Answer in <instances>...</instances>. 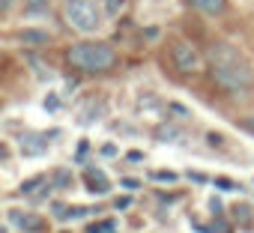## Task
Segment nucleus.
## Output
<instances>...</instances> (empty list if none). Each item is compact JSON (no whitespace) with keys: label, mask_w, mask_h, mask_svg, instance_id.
<instances>
[{"label":"nucleus","mask_w":254,"mask_h":233,"mask_svg":"<svg viewBox=\"0 0 254 233\" xmlns=\"http://www.w3.org/2000/svg\"><path fill=\"white\" fill-rule=\"evenodd\" d=\"M54 182H57V185H69V174H66V171H57V174H54Z\"/></svg>","instance_id":"14"},{"label":"nucleus","mask_w":254,"mask_h":233,"mask_svg":"<svg viewBox=\"0 0 254 233\" xmlns=\"http://www.w3.org/2000/svg\"><path fill=\"white\" fill-rule=\"evenodd\" d=\"M42 182H45L42 176H33V179H27V182L21 185V191H24V194H33V191H36V185H42Z\"/></svg>","instance_id":"10"},{"label":"nucleus","mask_w":254,"mask_h":233,"mask_svg":"<svg viewBox=\"0 0 254 233\" xmlns=\"http://www.w3.org/2000/svg\"><path fill=\"white\" fill-rule=\"evenodd\" d=\"M102 230H114V221H105L99 227H90V233H102Z\"/></svg>","instance_id":"15"},{"label":"nucleus","mask_w":254,"mask_h":233,"mask_svg":"<svg viewBox=\"0 0 254 233\" xmlns=\"http://www.w3.org/2000/svg\"><path fill=\"white\" fill-rule=\"evenodd\" d=\"M12 3H15V0H0V6H3V9H9Z\"/></svg>","instance_id":"18"},{"label":"nucleus","mask_w":254,"mask_h":233,"mask_svg":"<svg viewBox=\"0 0 254 233\" xmlns=\"http://www.w3.org/2000/svg\"><path fill=\"white\" fill-rule=\"evenodd\" d=\"M24 3H27V9H42V6H48V0H24Z\"/></svg>","instance_id":"13"},{"label":"nucleus","mask_w":254,"mask_h":233,"mask_svg":"<svg viewBox=\"0 0 254 233\" xmlns=\"http://www.w3.org/2000/svg\"><path fill=\"white\" fill-rule=\"evenodd\" d=\"M171 60H174V66L180 69V72H197L200 69V54L194 51V45H189V42H174V48H171Z\"/></svg>","instance_id":"4"},{"label":"nucleus","mask_w":254,"mask_h":233,"mask_svg":"<svg viewBox=\"0 0 254 233\" xmlns=\"http://www.w3.org/2000/svg\"><path fill=\"white\" fill-rule=\"evenodd\" d=\"M15 221H18L21 227H27V230H33V227H39V218H30V215H24V218H18V215H15Z\"/></svg>","instance_id":"11"},{"label":"nucleus","mask_w":254,"mask_h":233,"mask_svg":"<svg viewBox=\"0 0 254 233\" xmlns=\"http://www.w3.org/2000/svg\"><path fill=\"white\" fill-rule=\"evenodd\" d=\"M242 126H245L248 132H254V116H248V120H242Z\"/></svg>","instance_id":"17"},{"label":"nucleus","mask_w":254,"mask_h":233,"mask_svg":"<svg viewBox=\"0 0 254 233\" xmlns=\"http://www.w3.org/2000/svg\"><path fill=\"white\" fill-rule=\"evenodd\" d=\"M209 66H212V78L224 90L239 93V90L251 87V81H254V72H251L248 60L227 42H215L209 48Z\"/></svg>","instance_id":"1"},{"label":"nucleus","mask_w":254,"mask_h":233,"mask_svg":"<svg viewBox=\"0 0 254 233\" xmlns=\"http://www.w3.org/2000/svg\"><path fill=\"white\" fill-rule=\"evenodd\" d=\"M84 179H87V188H90L93 194H105V191H108V179L102 176V171H93V168H87Z\"/></svg>","instance_id":"5"},{"label":"nucleus","mask_w":254,"mask_h":233,"mask_svg":"<svg viewBox=\"0 0 254 233\" xmlns=\"http://www.w3.org/2000/svg\"><path fill=\"white\" fill-rule=\"evenodd\" d=\"M69 63L84 72H102L114 66V48L105 42H78L69 48Z\"/></svg>","instance_id":"2"},{"label":"nucleus","mask_w":254,"mask_h":233,"mask_svg":"<svg viewBox=\"0 0 254 233\" xmlns=\"http://www.w3.org/2000/svg\"><path fill=\"white\" fill-rule=\"evenodd\" d=\"M21 153L39 156V153H45V141H42L39 135H24V138H21Z\"/></svg>","instance_id":"6"},{"label":"nucleus","mask_w":254,"mask_h":233,"mask_svg":"<svg viewBox=\"0 0 254 233\" xmlns=\"http://www.w3.org/2000/svg\"><path fill=\"white\" fill-rule=\"evenodd\" d=\"M18 39H21L24 45H45V42H48V33H45V30H21Z\"/></svg>","instance_id":"7"},{"label":"nucleus","mask_w":254,"mask_h":233,"mask_svg":"<svg viewBox=\"0 0 254 233\" xmlns=\"http://www.w3.org/2000/svg\"><path fill=\"white\" fill-rule=\"evenodd\" d=\"M215 185H218L221 191H233V188H236V185H233L230 179H224V176H218V179H215Z\"/></svg>","instance_id":"12"},{"label":"nucleus","mask_w":254,"mask_h":233,"mask_svg":"<svg viewBox=\"0 0 254 233\" xmlns=\"http://www.w3.org/2000/svg\"><path fill=\"white\" fill-rule=\"evenodd\" d=\"M123 3H126V0H105V12H108V15H120Z\"/></svg>","instance_id":"9"},{"label":"nucleus","mask_w":254,"mask_h":233,"mask_svg":"<svg viewBox=\"0 0 254 233\" xmlns=\"http://www.w3.org/2000/svg\"><path fill=\"white\" fill-rule=\"evenodd\" d=\"M156 179H168V182H171L174 174H171V171H156Z\"/></svg>","instance_id":"16"},{"label":"nucleus","mask_w":254,"mask_h":233,"mask_svg":"<svg viewBox=\"0 0 254 233\" xmlns=\"http://www.w3.org/2000/svg\"><path fill=\"white\" fill-rule=\"evenodd\" d=\"M191 6H197V9H203V12H221L224 9V0H189Z\"/></svg>","instance_id":"8"},{"label":"nucleus","mask_w":254,"mask_h":233,"mask_svg":"<svg viewBox=\"0 0 254 233\" xmlns=\"http://www.w3.org/2000/svg\"><path fill=\"white\" fill-rule=\"evenodd\" d=\"M66 21L81 33H93L99 27V9L93 0H66Z\"/></svg>","instance_id":"3"}]
</instances>
